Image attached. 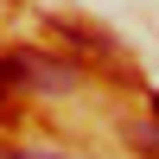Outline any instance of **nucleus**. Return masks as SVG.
Returning a JSON list of instances; mask_svg holds the SVG:
<instances>
[{"label":"nucleus","mask_w":159,"mask_h":159,"mask_svg":"<svg viewBox=\"0 0 159 159\" xmlns=\"http://www.w3.org/2000/svg\"><path fill=\"white\" fill-rule=\"evenodd\" d=\"M7 159H57V153H7Z\"/></svg>","instance_id":"7ed1b4c3"},{"label":"nucleus","mask_w":159,"mask_h":159,"mask_svg":"<svg viewBox=\"0 0 159 159\" xmlns=\"http://www.w3.org/2000/svg\"><path fill=\"white\" fill-rule=\"evenodd\" d=\"M25 76H19V57H0V96H19Z\"/></svg>","instance_id":"f03ea898"},{"label":"nucleus","mask_w":159,"mask_h":159,"mask_svg":"<svg viewBox=\"0 0 159 159\" xmlns=\"http://www.w3.org/2000/svg\"><path fill=\"white\" fill-rule=\"evenodd\" d=\"M13 57H19L25 89H45V96H64V89H76V70H70V64H57V57H45V51H13Z\"/></svg>","instance_id":"f257e3e1"}]
</instances>
